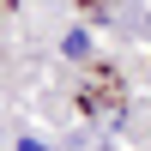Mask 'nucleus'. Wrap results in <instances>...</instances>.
I'll return each instance as SVG.
<instances>
[{
	"instance_id": "f257e3e1",
	"label": "nucleus",
	"mask_w": 151,
	"mask_h": 151,
	"mask_svg": "<svg viewBox=\"0 0 151 151\" xmlns=\"http://www.w3.org/2000/svg\"><path fill=\"white\" fill-rule=\"evenodd\" d=\"M67 55H73V60H79V55H91V36H85V30H73V36H67Z\"/></svg>"
}]
</instances>
